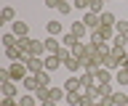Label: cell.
I'll use <instances>...</instances> for the list:
<instances>
[{
  "label": "cell",
  "mask_w": 128,
  "mask_h": 106,
  "mask_svg": "<svg viewBox=\"0 0 128 106\" xmlns=\"http://www.w3.org/2000/svg\"><path fill=\"white\" fill-rule=\"evenodd\" d=\"M48 90H51V88H46V85H40V88H38V93H35V98H38V104L48 101Z\"/></svg>",
  "instance_id": "obj_27"
},
{
  "label": "cell",
  "mask_w": 128,
  "mask_h": 106,
  "mask_svg": "<svg viewBox=\"0 0 128 106\" xmlns=\"http://www.w3.org/2000/svg\"><path fill=\"white\" fill-rule=\"evenodd\" d=\"M72 5H75V8H78V11H83V13H86V11L91 8V0H75Z\"/></svg>",
  "instance_id": "obj_29"
},
{
  "label": "cell",
  "mask_w": 128,
  "mask_h": 106,
  "mask_svg": "<svg viewBox=\"0 0 128 106\" xmlns=\"http://www.w3.org/2000/svg\"><path fill=\"white\" fill-rule=\"evenodd\" d=\"M67 106H83V90H78V93H67V101H64Z\"/></svg>",
  "instance_id": "obj_15"
},
{
  "label": "cell",
  "mask_w": 128,
  "mask_h": 106,
  "mask_svg": "<svg viewBox=\"0 0 128 106\" xmlns=\"http://www.w3.org/2000/svg\"><path fill=\"white\" fill-rule=\"evenodd\" d=\"M64 69H67V72H72V74H75V72H80V69H83V64H80V61H78V58H75V56H70V58H67V61H64Z\"/></svg>",
  "instance_id": "obj_17"
},
{
  "label": "cell",
  "mask_w": 128,
  "mask_h": 106,
  "mask_svg": "<svg viewBox=\"0 0 128 106\" xmlns=\"http://www.w3.org/2000/svg\"><path fill=\"white\" fill-rule=\"evenodd\" d=\"M0 42H3V48H14V45H19V37H16L14 32H6L0 37Z\"/></svg>",
  "instance_id": "obj_16"
},
{
  "label": "cell",
  "mask_w": 128,
  "mask_h": 106,
  "mask_svg": "<svg viewBox=\"0 0 128 106\" xmlns=\"http://www.w3.org/2000/svg\"><path fill=\"white\" fill-rule=\"evenodd\" d=\"M70 32L75 35V37H78V40H86V35H88V37H91V29H88V27L83 24V19H80V21H72V27H70Z\"/></svg>",
  "instance_id": "obj_5"
},
{
  "label": "cell",
  "mask_w": 128,
  "mask_h": 106,
  "mask_svg": "<svg viewBox=\"0 0 128 106\" xmlns=\"http://www.w3.org/2000/svg\"><path fill=\"white\" fill-rule=\"evenodd\" d=\"M0 93H3V98H16L19 96V88H16L14 80H3L0 82Z\"/></svg>",
  "instance_id": "obj_4"
},
{
  "label": "cell",
  "mask_w": 128,
  "mask_h": 106,
  "mask_svg": "<svg viewBox=\"0 0 128 106\" xmlns=\"http://www.w3.org/2000/svg\"><path fill=\"white\" fill-rule=\"evenodd\" d=\"M104 3H110V0H104Z\"/></svg>",
  "instance_id": "obj_35"
},
{
  "label": "cell",
  "mask_w": 128,
  "mask_h": 106,
  "mask_svg": "<svg viewBox=\"0 0 128 106\" xmlns=\"http://www.w3.org/2000/svg\"><path fill=\"white\" fill-rule=\"evenodd\" d=\"M115 82L118 85H128V69L126 66H120L118 72H115Z\"/></svg>",
  "instance_id": "obj_23"
},
{
  "label": "cell",
  "mask_w": 128,
  "mask_h": 106,
  "mask_svg": "<svg viewBox=\"0 0 128 106\" xmlns=\"http://www.w3.org/2000/svg\"><path fill=\"white\" fill-rule=\"evenodd\" d=\"M43 61H46V69H48V72H56V69H59V66L64 64V61H62L59 56H46Z\"/></svg>",
  "instance_id": "obj_14"
},
{
  "label": "cell",
  "mask_w": 128,
  "mask_h": 106,
  "mask_svg": "<svg viewBox=\"0 0 128 106\" xmlns=\"http://www.w3.org/2000/svg\"><path fill=\"white\" fill-rule=\"evenodd\" d=\"M19 106H38L35 93H22V96H19Z\"/></svg>",
  "instance_id": "obj_18"
},
{
  "label": "cell",
  "mask_w": 128,
  "mask_h": 106,
  "mask_svg": "<svg viewBox=\"0 0 128 106\" xmlns=\"http://www.w3.org/2000/svg\"><path fill=\"white\" fill-rule=\"evenodd\" d=\"M62 40L59 37H46V56H59V50H62Z\"/></svg>",
  "instance_id": "obj_6"
},
{
  "label": "cell",
  "mask_w": 128,
  "mask_h": 106,
  "mask_svg": "<svg viewBox=\"0 0 128 106\" xmlns=\"http://www.w3.org/2000/svg\"><path fill=\"white\" fill-rule=\"evenodd\" d=\"M0 106H19V101H16V98H3Z\"/></svg>",
  "instance_id": "obj_31"
},
{
  "label": "cell",
  "mask_w": 128,
  "mask_h": 106,
  "mask_svg": "<svg viewBox=\"0 0 128 106\" xmlns=\"http://www.w3.org/2000/svg\"><path fill=\"white\" fill-rule=\"evenodd\" d=\"M11 32H14L19 40H22V37H30V24H27V21H14V29H11Z\"/></svg>",
  "instance_id": "obj_11"
},
{
  "label": "cell",
  "mask_w": 128,
  "mask_h": 106,
  "mask_svg": "<svg viewBox=\"0 0 128 106\" xmlns=\"http://www.w3.org/2000/svg\"><path fill=\"white\" fill-rule=\"evenodd\" d=\"M72 8H75V5H72L70 0H62V5H59V8H56V11H59L62 16H70V13H72Z\"/></svg>",
  "instance_id": "obj_25"
},
{
  "label": "cell",
  "mask_w": 128,
  "mask_h": 106,
  "mask_svg": "<svg viewBox=\"0 0 128 106\" xmlns=\"http://www.w3.org/2000/svg\"><path fill=\"white\" fill-rule=\"evenodd\" d=\"M46 32H48V37H59L64 32V24L62 21H46Z\"/></svg>",
  "instance_id": "obj_12"
},
{
  "label": "cell",
  "mask_w": 128,
  "mask_h": 106,
  "mask_svg": "<svg viewBox=\"0 0 128 106\" xmlns=\"http://www.w3.org/2000/svg\"><path fill=\"white\" fill-rule=\"evenodd\" d=\"M104 66H107V69H120V61L112 58V56H107V58H104Z\"/></svg>",
  "instance_id": "obj_30"
},
{
  "label": "cell",
  "mask_w": 128,
  "mask_h": 106,
  "mask_svg": "<svg viewBox=\"0 0 128 106\" xmlns=\"http://www.w3.org/2000/svg\"><path fill=\"white\" fill-rule=\"evenodd\" d=\"M59 106H67V104H59Z\"/></svg>",
  "instance_id": "obj_34"
},
{
  "label": "cell",
  "mask_w": 128,
  "mask_h": 106,
  "mask_svg": "<svg viewBox=\"0 0 128 106\" xmlns=\"http://www.w3.org/2000/svg\"><path fill=\"white\" fill-rule=\"evenodd\" d=\"M48 101H54V104H64V101H67V90L51 85V90H48Z\"/></svg>",
  "instance_id": "obj_8"
},
{
  "label": "cell",
  "mask_w": 128,
  "mask_h": 106,
  "mask_svg": "<svg viewBox=\"0 0 128 106\" xmlns=\"http://www.w3.org/2000/svg\"><path fill=\"white\" fill-rule=\"evenodd\" d=\"M112 101H115V106H128V93L115 90V93H112Z\"/></svg>",
  "instance_id": "obj_21"
},
{
  "label": "cell",
  "mask_w": 128,
  "mask_h": 106,
  "mask_svg": "<svg viewBox=\"0 0 128 106\" xmlns=\"http://www.w3.org/2000/svg\"><path fill=\"white\" fill-rule=\"evenodd\" d=\"M104 5H107L104 0H91V8H88V11H91V13H99V16H102L104 11H107Z\"/></svg>",
  "instance_id": "obj_24"
},
{
  "label": "cell",
  "mask_w": 128,
  "mask_h": 106,
  "mask_svg": "<svg viewBox=\"0 0 128 106\" xmlns=\"http://www.w3.org/2000/svg\"><path fill=\"white\" fill-rule=\"evenodd\" d=\"M115 24H118V16L112 11H104L102 13V27H115Z\"/></svg>",
  "instance_id": "obj_20"
},
{
  "label": "cell",
  "mask_w": 128,
  "mask_h": 106,
  "mask_svg": "<svg viewBox=\"0 0 128 106\" xmlns=\"http://www.w3.org/2000/svg\"><path fill=\"white\" fill-rule=\"evenodd\" d=\"M35 77L40 80V85H46V88H51V72H48V69H43V72H40V74H35Z\"/></svg>",
  "instance_id": "obj_26"
},
{
  "label": "cell",
  "mask_w": 128,
  "mask_h": 106,
  "mask_svg": "<svg viewBox=\"0 0 128 106\" xmlns=\"http://www.w3.org/2000/svg\"><path fill=\"white\" fill-rule=\"evenodd\" d=\"M24 64H27V72H30V74H40L43 69H46V61H43V58H38V56H30Z\"/></svg>",
  "instance_id": "obj_3"
},
{
  "label": "cell",
  "mask_w": 128,
  "mask_h": 106,
  "mask_svg": "<svg viewBox=\"0 0 128 106\" xmlns=\"http://www.w3.org/2000/svg\"><path fill=\"white\" fill-rule=\"evenodd\" d=\"M62 5V0H46V8H59Z\"/></svg>",
  "instance_id": "obj_32"
},
{
  "label": "cell",
  "mask_w": 128,
  "mask_h": 106,
  "mask_svg": "<svg viewBox=\"0 0 128 106\" xmlns=\"http://www.w3.org/2000/svg\"><path fill=\"white\" fill-rule=\"evenodd\" d=\"M78 42H80V40H78V37H75V35H72V32H67V35H64V37H62V45H64V48H70V50L75 48Z\"/></svg>",
  "instance_id": "obj_22"
},
{
  "label": "cell",
  "mask_w": 128,
  "mask_h": 106,
  "mask_svg": "<svg viewBox=\"0 0 128 106\" xmlns=\"http://www.w3.org/2000/svg\"><path fill=\"white\" fill-rule=\"evenodd\" d=\"M99 104H102V106H115V101H112V96H110V98H102Z\"/></svg>",
  "instance_id": "obj_33"
},
{
  "label": "cell",
  "mask_w": 128,
  "mask_h": 106,
  "mask_svg": "<svg viewBox=\"0 0 128 106\" xmlns=\"http://www.w3.org/2000/svg\"><path fill=\"white\" fill-rule=\"evenodd\" d=\"M38 88H40V80L35 77V74L24 77V82H22V90H24V93H38Z\"/></svg>",
  "instance_id": "obj_10"
},
{
  "label": "cell",
  "mask_w": 128,
  "mask_h": 106,
  "mask_svg": "<svg viewBox=\"0 0 128 106\" xmlns=\"http://www.w3.org/2000/svg\"><path fill=\"white\" fill-rule=\"evenodd\" d=\"M80 85H83V90H94L96 85H99L96 72H83V74H80Z\"/></svg>",
  "instance_id": "obj_7"
},
{
  "label": "cell",
  "mask_w": 128,
  "mask_h": 106,
  "mask_svg": "<svg viewBox=\"0 0 128 106\" xmlns=\"http://www.w3.org/2000/svg\"><path fill=\"white\" fill-rule=\"evenodd\" d=\"M8 77H11L14 82H19V85H22L24 77H30V72H27V64H24V61H14V64L8 66Z\"/></svg>",
  "instance_id": "obj_1"
},
{
  "label": "cell",
  "mask_w": 128,
  "mask_h": 106,
  "mask_svg": "<svg viewBox=\"0 0 128 106\" xmlns=\"http://www.w3.org/2000/svg\"><path fill=\"white\" fill-rule=\"evenodd\" d=\"M83 24H86L91 32H96V29L102 27V16H99V13H91V11H86V13H83Z\"/></svg>",
  "instance_id": "obj_2"
},
{
  "label": "cell",
  "mask_w": 128,
  "mask_h": 106,
  "mask_svg": "<svg viewBox=\"0 0 128 106\" xmlns=\"http://www.w3.org/2000/svg\"><path fill=\"white\" fill-rule=\"evenodd\" d=\"M14 19H16V11L11 8V5H6V8L0 11V21H3V24H6V21H11V24H14Z\"/></svg>",
  "instance_id": "obj_19"
},
{
  "label": "cell",
  "mask_w": 128,
  "mask_h": 106,
  "mask_svg": "<svg viewBox=\"0 0 128 106\" xmlns=\"http://www.w3.org/2000/svg\"><path fill=\"white\" fill-rule=\"evenodd\" d=\"M99 106H102V104H99Z\"/></svg>",
  "instance_id": "obj_36"
},
{
  "label": "cell",
  "mask_w": 128,
  "mask_h": 106,
  "mask_svg": "<svg viewBox=\"0 0 128 106\" xmlns=\"http://www.w3.org/2000/svg\"><path fill=\"white\" fill-rule=\"evenodd\" d=\"M64 90H67V93H78V90H83L80 77H67V80H64Z\"/></svg>",
  "instance_id": "obj_13"
},
{
  "label": "cell",
  "mask_w": 128,
  "mask_h": 106,
  "mask_svg": "<svg viewBox=\"0 0 128 106\" xmlns=\"http://www.w3.org/2000/svg\"><path fill=\"white\" fill-rule=\"evenodd\" d=\"M96 80H99V85H112V82H115V74H112V69L102 66V69L96 72Z\"/></svg>",
  "instance_id": "obj_9"
},
{
  "label": "cell",
  "mask_w": 128,
  "mask_h": 106,
  "mask_svg": "<svg viewBox=\"0 0 128 106\" xmlns=\"http://www.w3.org/2000/svg\"><path fill=\"white\" fill-rule=\"evenodd\" d=\"M115 32L128 37V19H123V21H118V24H115Z\"/></svg>",
  "instance_id": "obj_28"
}]
</instances>
